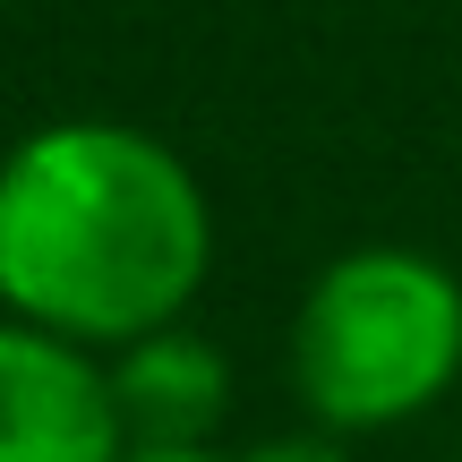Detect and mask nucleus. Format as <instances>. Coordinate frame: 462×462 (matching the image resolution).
<instances>
[{"instance_id": "nucleus-6", "label": "nucleus", "mask_w": 462, "mask_h": 462, "mask_svg": "<svg viewBox=\"0 0 462 462\" xmlns=\"http://www.w3.org/2000/svg\"><path fill=\"white\" fill-rule=\"evenodd\" d=\"M120 462H231V454H215V446H163V437H129V454Z\"/></svg>"}, {"instance_id": "nucleus-3", "label": "nucleus", "mask_w": 462, "mask_h": 462, "mask_svg": "<svg viewBox=\"0 0 462 462\" xmlns=\"http://www.w3.org/2000/svg\"><path fill=\"white\" fill-rule=\"evenodd\" d=\"M120 454H129V420L112 394V351L0 309V462H120Z\"/></svg>"}, {"instance_id": "nucleus-5", "label": "nucleus", "mask_w": 462, "mask_h": 462, "mask_svg": "<svg viewBox=\"0 0 462 462\" xmlns=\"http://www.w3.org/2000/svg\"><path fill=\"white\" fill-rule=\"evenodd\" d=\"M231 462H351V454H343L334 429H317V437H265V446H248V454H231Z\"/></svg>"}, {"instance_id": "nucleus-1", "label": "nucleus", "mask_w": 462, "mask_h": 462, "mask_svg": "<svg viewBox=\"0 0 462 462\" xmlns=\"http://www.w3.org/2000/svg\"><path fill=\"white\" fill-rule=\"evenodd\" d=\"M215 206L189 154L129 120H51L0 154V309L120 351L189 317Z\"/></svg>"}, {"instance_id": "nucleus-4", "label": "nucleus", "mask_w": 462, "mask_h": 462, "mask_svg": "<svg viewBox=\"0 0 462 462\" xmlns=\"http://www.w3.org/2000/svg\"><path fill=\"white\" fill-rule=\"evenodd\" d=\"M112 394L129 437H163V446H215L231 411V360L206 334H189V317L137 334L112 351Z\"/></svg>"}, {"instance_id": "nucleus-7", "label": "nucleus", "mask_w": 462, "mask_h": 462, "mask_svg": "<svg viewBox=\"0 0 462 462\" xmlns=\"http://www.w3.org/2000/svg\"><path fill=\"white\" fill-rule=\"evenodd\" d=\"M0 9H9V0H0Z\"/></svg>"}, {"instance_id": "nucleus-2", "label": "nucleus", "mask_w": 462, "mask_h": 462, "mask_svg": "<svg viewBox=\"0 0 462 462\" xmlns=\"http://www.w3.org/2000/svg\"><path fill=\"white\" fill-rule=\"evenodd\" d=\"M462 377V274L429 248H343L291 309V394L317 429L377 437Z\"/></svg>"}]
</instances>
